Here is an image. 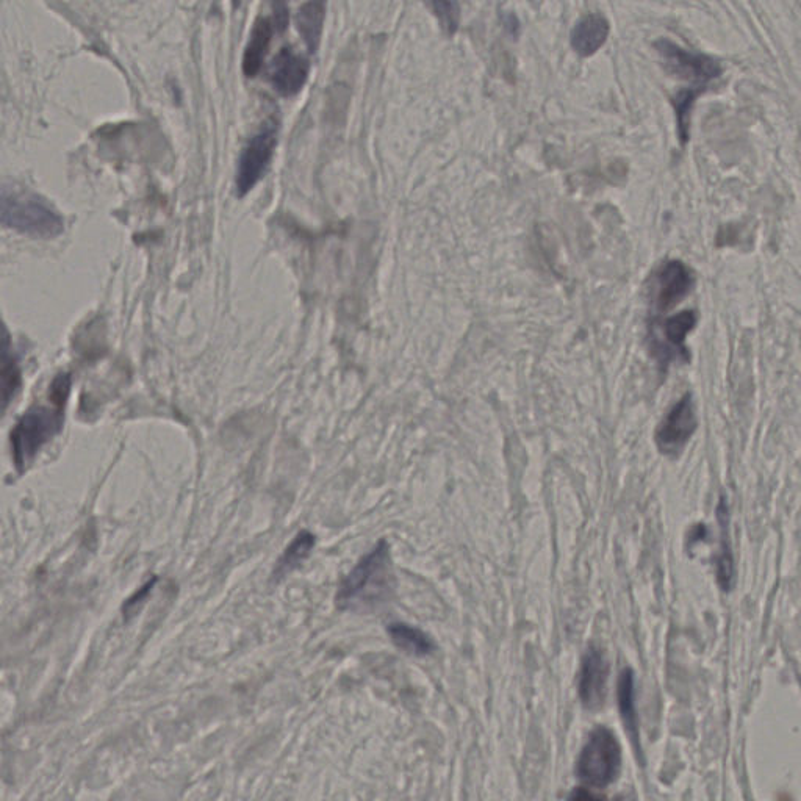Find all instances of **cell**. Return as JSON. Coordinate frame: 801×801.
Here are the masks:
<instances>
[{
    "mask_svg": "<svg viewBox=\"0 0 801 801\" xmlns=\"http://www.w3.org/2000/svg\"><path fill=\"white\" fill-rule=\"evenodd\" d=\"M697 324V317L692 310H684V312L673 315L667 318L664 323H661V332L664 335L665 349L659 354V359L664 362H669L672 359L683 357L684 360H689V351L686 349V338L689 332L694 329Z\"/></svg>",
    "mask_w": 801,
    "mask_h": 801,
    "instance_id": "obj_11",
    "label": "cell"
},
{
    "mask_svg": "<svg viewBox=\"0 0 801 801\" xmlns=\"http://www.w3.org/2000/svg\"><path fill=\"white\" fill-rule=\"evenodd\" d=\"M276 146L277 123L274 119H268L241 152L235 177L238 196H245L259 184L270 168Z\"/></svg>",
    "mask_w": 801,
    "mask_h": 801,
    "instance_id": "obj_6",
    "label": "cell"
},
{
    "mask_svg": "<svg viewBox=\"0 0 801 801\" xmlns=\"http://www.w3.org/2000/svg\"><path fill=\"white\" fill-rule=\"evenodd\" d=\"M69 385L68 374H60L52 384L51 404L27 410L11 431V453L19 473H24L41 449L62 431Z\"/></svg>",
    "mask_w": 801,
    "mask_h": 801,
    "instance_id": "obj_1",
    "label": "cell"
},
{
    "mask_svg": "<svg viewBox=\"0 0 801 801\" xmlns=\"http://www.w3.org/2000/svg\"><path fill=\"white\" fill-rule=\"evenodd\" d=\"M609 665L604 659L603 651L592 647L582 659L581 676H579V698L582 705L590 711H597L603 706L606 698Z\"/></svg>",
    "mask_w": 801,
    "mask_h": 801,
    "instance_id": "obj_8",
    "label": "cell"
},
{
    "mask_svg": "<svg viewBox=\"0 0 801 801\" xmlns=\"http://www.w3.org/2000/svg\"><path fill=\"white\" fill-rule=\"evenodd\" d=\"M694 287V274L683 262L665 263L656 277V309L667 312L678 306Z\"/></svg>",
    "mask_w": 801,
    "mask_h": 801,
    "instance_id": "obj_10",
    "label": "cell"
},
{
    "mask_svg": "<svg viewBox=\"0 0 801 801\" xmlns=\"http://www.w3.org/2000/svg\"><path fill=\"white\" fill-rule=\"evenodd\" d=\"M609 35L608 19L601 15H587L576 24L572 32V47L581 57H590L600 51Z\"/></svg>",
    "mask_w": 801,
    "mask_h": 801,
    "instance_id": "obj_13",
    "label": "cell"
},
{
    "mask_svg": "<svg viewBox=\"0 0 801 801\" xmlns=\"http://www.w3.org/2000/svg\"><path fill=\"white\" fill-rule=\"evenodd\" d=\"M622 766V748L617 737L606 730L597 728L590 734L582 748L576 764L579 780L587 786L603 789L614 783Z\"/></svg>",
    "mask_w": 801,
    "mask_h": 801,
    "instance_id": "obj_5",
    "label": "cell"
},
{
    "mask_svg": "<svg viewBox=\"0 0 801 801\" xmlns=\"http://www.w3.org/2000/svg\"><path fill=\"white\" fill-rule=\"evenodd\" d=\"M388 634L396 647L414 656H428L434 651L435 645L431 637L421 629L406 623H393L388 626Z\"/></svg>",
    "mask_w": 801,
    "mask_h": 801,
    "instance_id": "obj_16",
    "label": "cell"
},
{
    "mask_svg": "<svg viewBox=\"0 0 801 801\" xmlns=\"http://www.w3.org/2000/svg\"><path fill=\"white\" fill-rule=\"evenodd\" d=\"M326 19V0H310L299 8L296 26L310 52H317Z\"/></svg>",
    "mask_w": 801,
    "mask_h": 801,
    "instance_id": "obj_14",
    "label": "cell"
},
{
    "mask_svg": "<svg viewBox=\"0 0 801 801\" xmlns=\"http://www.w3.org/2000/svg\"><path fill=\"white\" fill-rule=\"evenodd\" d=\"M277 32H284L288 26V8L284 0H273V16H271Z\"/></svg>",
    "mask_w": 801,
    "mask_h": 801,
    "instance_id": "obj_21",
    "label": "cell"
},
{
    "mask_svg": "<svg viewBox=\"0 0 801 801\" xmlns=\"http://www.w3.org/2000/svg\"><path fill=\"white\" fill-rule=\"evenodd\" d=\"M393 587L395 573L390 548L381 540L343 579L338 587L337 606L342 611H373L390 600Z\"/></svg>",
    "mask_w": 801,
    "mask_h": 801,
    "instance_id": "obj_2",
    "label": "cell"
},
{
    "mask_svg": "<svg viewBox=\"0 0 801 801\" xmlns=\"http://www.w3.org/2000/svg\"><path fill=\"white\" fill-rule=\"evenodd\" d=\"M656 49L661 54L665 69L672 76L689 83V87L681 91L673 101L676 119H678L679 140L684 144L689 140L692 107H694L697 97L715 79H719L720 74H722V65L714 58L708 57V55L686 51L683 47L676 46L672 41H658Z\"/></svg>",
    "mask_w": 801,
    "mask_h": 801,
    "instance_id": "obj_3",
    "label": "cell"
},
{
    "mask_svg": "<svg viewBox=\"0 0 801 801\" xmlns=\"http://www.w3.org/2000/svg\"><path fill=\"white\" fill-rule=\"evenodd\" d=\"M315 543H317V537L313 536L312 532H299L295 540L288 545L279 562H277L273 575L274 579L279 581V579L290 575L291 572H295L296 568L301 567L302 562L306 561L313 548H315Z\"/></svg>",
    "mask_w": 801,
    "mask_h": 801,
    "instance_id": "obj_15",
    "label": "cell"
},
{
    "mask_svg": "<svg viewBox=\"0 0 801 801\" xmlns=\"http://www.w3.org/2000/svg\"><path fill=\"white\" fill-rule=\"evenodd\" d=\"M618 706L631 736L637 739L636 703H634V675L626 669L618 681Z\"/></svg>",
    "mask_w": 801,
    "mask_h": 801,
    "instance_id": "obj_17",
    "label": "cell"
},
{
    "mask_svg": "<svg viewBox=\"0 0 801 801\" xmlns=\"http://www.w3.org/2000/svg\"><path fill=\"white\" fill-rule=\"evenodd\" d=\"M235 2H237V0H235Z\"/></svg>",
    "mask_w": 801,
    "mask_h": 801,
    "instance_id": "obj_22",
    "label": "cell"
},
{
    "mask_svg": "<svg viewBox=\"0 0 801 801\" xmlns=\"http://www.w3.org/2000/svg\"><path fill=\"white\" fill-rule=\"evenodd\" d=\"M2 223L8 229L33 238L60 237L65 220L54 205L40 194L4 185L2 190Z\"/></svg>",
    "mask_w": 801,
    "mask_h": 801,
    "instance_id": "obj_4",
    "label": "cell"
},
{
    "mask_svg": "<svg viewBox=\"0 0 801 801\" xmlns=\"http://www.w3.org/2000/svg\"><path fill=\"white\" fill-rule=\"evenodd\" d=\"M155 584H157V578H152L151 581L146 582L143 587H140V589L133 593L132 597L126 601V604L123 606L124 617H126V620H129L132 615L137 614L138 609H140V606L144 603V600L149 597V593L152 592Z\"/></svg>",
    "mask_w": 801,
    "mask_h": 801,
    "instance_id": "obj_20",
    "label": "cell"
},
{
    "mask_svg": "<svg viewBox=\"0 0 801 801\" xmlns=\"http://www.w3.org/2000/svg\"><path fill=\"white\" fill-rule=\"evenodd\" d=\"M697 417H695L694 399L686 393L678 403L665 415L656 431V443L661 453L667 456H678L686 448L692 435L697 431Z\"/></svg>",
    "mask_w": 801,
    "mask_h": 801,
    "instance_id": "obj_7",
    "label": "cell"
},
{
    "mask_svg": "<svg viewBox=\"0 0 801 801\" xmlns=\"http://www.w3.org/2000/svg\"><path fill=\"white\" fill-rule=\"evenodd\" d=\"M274 32L277 30L273 18L260 16L257 19L256 24L252 27L251 35H249L245 55H243V72L246 76L256 77L257 72L262 69Z\"/></svg>",
    "mask_w": 801,
    "mask_h": 801,
    "instance_id": "obj_12",
    "label": "cell"
},
{
    "mask_svg": "<svg viewBox=\"0 0 801 801\" xmlns=\"http://www.w3.org/2000/svg\"><path fill=\"white\" fill-rule=\"evenodd\" d=\"M19 384V370L13 356H10V346L5 343L4 348V404L5 407L10 403V399L15 396L16 388Z\"/></svg>",
    "mask_w": 801,
    "mask_h": 801,
    "instance_id": "obj_19",
    "label": "cell"
},
{
    "mask_svg": "<svg viewBox=\"0 0 801 801\" xmlns=\"http://www.w3.org/2000/svg\"><path fill=\"white\" fill-rule=\"evenodd\" d=\"M434 13L446 35L453 36L459 29L460 8L457 0H424Z\"/></svg>",
    "mask_w": 801,
    "mask_h": 801,
    "instance_id": "obj_18",
    "label": "cell"
},
{
    "mask_svg": "<svg viewBox=\"0 0 801 801\" xmlns=\"http://www.w3.org/2000/svg\"><path fill=\"white\" fill-rule=\"evenodd\" d=\"M309 69L307 58L296 54L290 47H284L271 63V85L281 96H296L309 79Z\"/></svg>",
    "mask_w": 801,
    "mask_h": 801,
    "instance_id": "obj_9",
    "label": "cell"
}]
</instances>
